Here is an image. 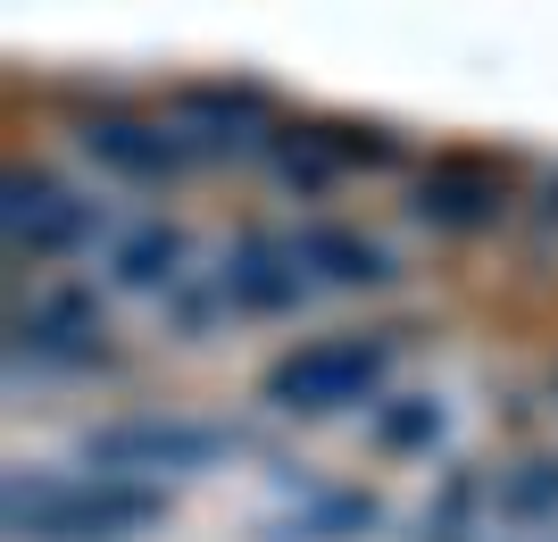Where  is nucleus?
Instances as JSON below:
<instances>
[{
    "mask_svg": "<svg viewBox=\"0 0 558 542\" xmlns=\"http://www.w3.org/2000/svg\"><path fill=\"white\" fill-rule=\"evenodd\" d=\"M500 509H509V518H542V509H558V459H525L517 475H500Z\"/></svg>",
    "mask_w": 558,
    "mask_h": 542,
    "instance_id": "1a4fd4ad",
    "label": "nucleus"
},
{
    "mask_svg": "<svg viewBox=\"0 0 558 542\" xmlns=\"http://www.w3.org/2000/svg\"><path fill=\"white\" fill-rule=\"evenodd\" d=\"M75 234H84V209H75L68 192L43 184V176H9V242H17V251L50 260V251H68Z\"/></svg>",
    "mask_w": 558,
    "mask_h": 542,
    "instance_id": "20e7f679",
    "label": "nucleus"
},
{
    "mask_svg": "<svg viewBox=\"0 0 558 542\" xmlns=\"http://www.w3.org/2000/svg\"><path fill=\"white\" fill-rule=\"evenodd\" d=\"M301 260H308V267H326L333 284H384V276H392V260H384L375 242H359V234H333V226L301 234Z\"/></svg>",
    "mask_w": 558,
    "mask_h": 542,
    "instance_id": "0eeeda50",
    "label": "nucleus"
},
{
    "mask_svg": "<svg viewBox=\"0 0 558 542\" xmlns=\"http://www.w3.org/2000/svg\"><path fill=\"white\" fill-rule=\"evenodd\" d=\"M17 334L50 359H93L100 351V309L84 301V292H50V301H34L17 317Z\"/></svg>",
    "mask_w": 558,
    "mask_h": 542,
    "instance_id": "39448f33",
    "label": "nucleus"
},
{
    "mask_svg": "<svg viewBox=\"0 0 558 542\" xmlns=\"http://www.w3.org/2000/svg\"><path fill=\"white\" fill-rule=\"evenodd\" d=\"M167 501L150 484H125L117 468H93L75 484H34V493H9V526L25 542H125L142 526H159Z\"/></svg>",
    "mask_w": 558,
    "mask_h": 542,
    "instance_id": "f257e3e1",
    "label": "nucleus"
},
{
    "mask_svg": "<svg viewBox=\"0 0 558 542\" xmlns=\"http://www.w3.org/2000/svg\"><path fill=\"white\" fill-rule=\"evenodd\" d=\"M425 217H442V226H484L492 209H500V176H492L484 159H450L425 176Z\"/></svg>",
    "mask_w": 558,
    "mask_h": 542,
    "instance_id": "423d86ee",
    "label": "nucleus"
},
{
    "mask_svg": "<svg viewBox=\"0 0 558 542\" xmlns=\"http://www.w3.org/2000/svg\"><path fill=\"white\" fill-rule=\"evenodd\" d=\"M384 368H392L384 334H317V342H301V351H283L267 368V401L276 409H342V401H367Z\"/></svg>",
    "mask_w": 558,
    "mask_h": 542,
    "instance_id": "f03ea898",
    "label": "nucleus"
},
{
    "mask_svg": "<svg viewBox=\"0 0 558 542\" xmlns=\"http://www.w3.org/2000/svg\"><path fill=\"white\" fill-rule=\"evenodd\" d=\"M417 434H434V401H417V409H392V418H384V443H417Z\"/></svg>",
    "mask_w": 558,
    "mask_h": 542,
    "instance_id": "9b49d317",
    "label": "nucleus"
},
{
    "mask_svg": "<svg viewBox=\"0 0 558 542\" xmlns=\"http://www.w3.org/2000/svg\"><path fill=\"white\" fill-rule=\"evenodd\" d=\"M226 443H233L226 425L134 418V425H109V434H93V468H117V475H150V468H209Z\"/></svg>",
    "mask_w": 558,
    "mask_h": 542,
    "instance_id": "7ed1b4c3",
    "label": "nucleus"
},
{
    "mask_svg": "<svg viewBox=\"0 0 558 542\" xmlns=\"http://www.w3.org/2000/svg\"><path fill=\"white\" fill-rule=\"evenodd\" d=\"M308 267V260H301ZM301 267H276V251L258 242V251H242V267H233V301L242 309H283L301 301Z\"/></svg>",
    "mask_w": 558,
    "mask_h": 542,
    "instance_id": "6e6552de",
    "label": "nucleus"
},
{
    "mask_svg": "<svg viewBox=\"0 0 558 542\" xmlns=\"http://www.w3.org/2000/svg\"><path fill=\"white\" fill-rule=\"evenodd\" d=\"M167 267H175V234H150V242H134V251L117 260V276L125 284H159Z\"/></svg>",
    "mask_w": 558,
    "mask_h": 542,
    "instance_id": "9d476101",
    "label": "nucleus"
}]
</instances>
